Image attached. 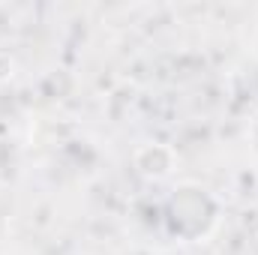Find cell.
I'll use <instances>...</instances> for the list:
<instances>
[{
    "instance_id": "6da1fadb",
    "label": "cell",
    "mask_w": 258,
    "mask_h": 255,
    "mask_svg": "<svg viewBox=\"0 0 258 255\" xmlns=\"http://www.w3.org/2000/svg\"><path fill=\"white\" fill-rule=\"evenodd\" d=\"M222 216V204L213 192L201 183H177L174 192L165 201V225L168 234L186 243H201L207 240Z\"/></svg>"
},
{
    "instance_id": "7a4b0ae2",
    "label": "cell",
    "mask_w": 258,
    "mask_h": 255,
    "mask_svg": "<svg viewBox=\"0 0 258 255\" xmlns=\"http://www.w3.org/2000/svg\"><path fill=\"white\" fill-rule=\"evenodd\" d=\"M177 165V153L162 141H147L132 153V168L144 180H165Z\"/></svg>"
}]
</instances>
